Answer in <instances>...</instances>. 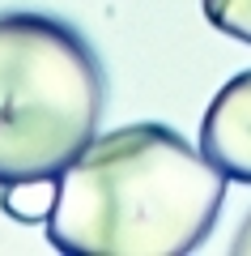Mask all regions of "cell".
Returning a JSON list of instances; mask_svg holds the SVG:
<instances>
[{
    "label": "cell",
    "instance_id": "obj_2",
    "mask_svg": "<svg viewBox=\"0 0 251 256\" xmlns=\"http://www.w3.org/2000/svg\"><path fill=\"white\" fill-rule=\"evenodd\" d=\"M107 73L68 22L0 13V184L60 175L98 137Z\"/></svg>",
    "mask_w": 251,
    "mask_h": 256
},
{
    "label": "cell",
    "instance_id": "obj_1",
    "mask_svg": "<svg viewBox=\"0 0 251 256\" xmlns=\"http://www.w3.org/2000/svg\"><path fill=\"white\" fill-rule=\"evenodd\" d=\"M226 175L166 124L94 137L60 171L47 239L68 256H188L209 239Z\"/></svg>",
    "mask_w": 251,
    "mask_h": 256
},
{
    "label": "cell",
    "instance_id": "obj_6",
    "mask_svg": "<svg viewBox=\"0 0 251 256\" xmlns=\"http://www.w3.org/2000/svg\"><path fill=\"white\" fill-rule=\"evenodd\" d=\"M230 252H234V256H251V214L243 218V226L234 230V244H230Z\"/></svg>",
    "mask_w": 251,
    "mask_h": 256
},
{
    "label": "cell",
    "instance_id": "obj_3",
    "mask_svg": "<svg viewBox=\"0 0 251 256\" xmlns=\"http://www.w3.org/2000/svg\"><path fill=\"white\" fill-rule=\"evenodd\" d=\"M200 154L234 184H251V68L222 86L200 120Z\"/></svg>",
    "mask_w": 251,
    "mask_h": 256
},
{
    "label": "cell",
    "instance_id": "obj_4",
    "mask_svg": "<svg viewBox=\"0 0 251 256\" xmlns=\"http://www.w3.org/2000/svg\"><path fill=\"white\" fill-rule=\"evenodd\" d=\"M55 196H60V175H38V180H17V184H0V210L9 218L38 226L51 218Z\"/></svg>",
    "mask_w": 251,
    "mask_h": 256
},
{
    "label": "cell",
    "instance_id": "obj_5",
    "mask_svg": "<svg viewBox=\"0 0 251 256\" xmlns=\"http://www.w3.org/2000/svg\"><path fill=\"white\" fill-rule=\"evenodd\" d=\"M200 4H205L209 26H217L239 43H251V0H200Z\"/></svg>",
    "mask_w": 251,
    "mask_h": 256
}]
</instances>
